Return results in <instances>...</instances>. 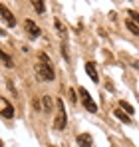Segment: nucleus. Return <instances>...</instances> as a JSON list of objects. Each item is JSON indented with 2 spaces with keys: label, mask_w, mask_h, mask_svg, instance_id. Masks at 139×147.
I'll return each mask as SVG.
<instances>
[{
  "label": "nucleus",
  "mask_w": 139,
  "mask_h": 147,
  "mask_svg": "<svg viewBox=\"0 0 139 147\" xmlns=\"http://www.w3.org/2000/svg\"><path fill=\"white\" fill-rule=\"evenodd\" d=\"M42 103H44V109H48V111H50V109H52V105H54V103H52V98H50V96L42 98Z\"/></svg>",
  "instance_id": "16"
},
{
  "label": "nucleus",
  "mask_w": 139,
  "mask_h": 147,
  "mask_svg": "<svg viewBox=\"0 0 139 147\" xmlns=\"http://www.w3.org/2000/svg\"><path fill=\"white\" fill-rule=\"evenodd\" d=\"M54 28L58 30V34H60L62 38H66V34H68V32H66V26L62 24V20H58V18H56V20H54Z\"/></svg>",
  "instance_id": "9"
},
{
  "label": "nucleus",
  "mask_w": 139,
  "mask_h": 147,
  "mask_svg": "<svg viewBox=\"0 0 139 147\" xmlns=\"http://www.w3.org/2000/svg\"><path fill=\"white\" fill-rule=\"evenodd\" d=\"M86 72H88V76H90V78H92V82H95V84H97V80H99V78H97L95 64H93V62H88V64H86Z\"/></svg>",
  "instance_id": "8"
},
{
  "label": "nucleus",
  "mask_w": 139,
  "mask_h": 147,
  "mask_svg": "<svg viewBox=\"0 0 139 147\" xmlns=\"http://www.w3.org/2000/svg\"><path fill=\"white\" fill-rule=\"evenodd\" d=\"M32 6L36 8L38 14H44V12H46V4H44L42 0H32Z\"/></svg>",
  "instance_id": "11"
},
{
  "label": "nucleus",
  "mask_w": 139,
  "mask_h": 147,
  "mask_svg": "<svg viewBox=\"0 0 139 147\" xmlns=\"http://www.w3.org/2000/svg\"><path fill=\"white\" fill-rule=\"evenodd\" d=\"M119 109H121V111H127V115L133 113V107H131L127 101H119Z\"/></svg>",
  "instance_id": "14"
},
{
  "label": "nucleus",
  "mask_w": 139,
  "mask_h": 147,
  "mask_svg": "<svg viewBox=\"0 0 139 147\" xmlns=\"http://www.w3.org/2000/svg\"><path fill=\"white\" fill-rule=\"evenodd\" d=\"M78 92H80V99H82L84 107H86L90 113H95V111H97V105H95V101L92 99V96L88 94V90H86V88H80Z\"/></svg>",
  "instance_id": "2"
},
{
  "label": "nucleus",
  "mask_w": 139,
  "mask_h": 147,
  "mask_svg": "<svg viewBox=\"0 0 139 147\" xmlns=\"http://www.w3.org/2000/svg\"><path fill=\"white\" fill-rule=\"evenodd\" d=\"M62 54H64V58H66V62H68V46H66V44H62Z\"/></svg>",
  "instance_id": "18"
},
{
  "label": "nucleus",
  "mask_w": 139,
  "mask_h": 147,
  "mask_svg": "<svg viewBox=\"0 0 139 147\" xmlns=\"http://www.w3.org/2000/svg\"><path fill=\"white\" fill-rule=\"evenodd\" d=\"M0 62H4V66H6V68H12V66H14L12 58H10L6 52H2V50H0Z\"/></svg>",
  "instance_id": "10"
},
{
  "label": "nucleus",
  "mask_w": 139,
  "mask_h": 147,
  "mask_svg": "<svg viewBox=\"0 0 139 147\" xmlns=\"http://www.w3.org/2000/svg\"><path fill=\"white\" fill-rule=\"evenodd\" d=\"M32 107H34V109H40L42 105H40V101H36V99H34V101H32Z\"/></svg>",
  "instance_id": "19"
},
{
  "label": "nucleus",
  "mask_w": 139,
  "mask_h": 147,
  "mask_svg": "<svg viewBox=\"0 0 139 147\" xmlns=\"http://www.w3.org/2000/svg\"><path fill=\"white\" fill-rule=\"evenodd\" d=\"M70 99H72V103H76V94H74V90H70Z\"/></svg>",
  "instance_id": "20"
},
{
  "label": "nucleus",
  "mask_w": 139,
  "mask_h": 147,
  "mask_svg": "<svg viewBox=\"0 0 139 147\" xmlns=\"http://www.w3.org/2000/svg\"><path fill=\"white\" fill-rule=\"evenodd\" d=\"M24 28H26V32H28V36H30V38H38V36L42 34V30L34 24L32 20H24Z\"/></svg>",
  "instance_id": "5"
},
{
  "label": "nucleus",
  "mask_w": 139,
  "mask_h": 147,
  "mask_svg": "<svg viewBox=\"0 0 139 147\" xmlns=\"http://www.w3.org/2000/svg\"><path fill=\"white\" fill-rule=\"evenodd\" d=\"M36 78L42 80V82H46V80H48V82H52V80L56 78L52 64H38V66H36Z\"/></svg>",
  "instance_id": "1"
},
{
  "label": "nucleus",
  "mask_w": 139,
  "mask_h": 147,
  "mask_svg": "<svg viewBox=\"0 0 139 147\" xmlns=\"http://www.w3.org/2000/svg\"><path fill=\"white\" fill-rule=\"evenodd\" d=\"M0 147H2V139H0Z\"/></svg>",
  "instance_id": "22"
},
{
  "label": "nucleus",
  "mask_w": 139,
  "mask_h": 147,
  "mask_svg": "<svg viewBox=\"0 0 139 147\" xmlns=\"http://www.w3.org/2000/svg\"><path fill=\"white\" fill-rule=\"evenodd\" d=\"M2 103H4V107H2V117L12 119V117H14V107H12V103H8V101H2Z\"/></svg>",
  "instance_id": "7"
},
{
  "label": "nucleus",
  "mask_w": 139,
  "mask_h": 147,
  "mask_svg": "<svg viewBox=\"0 0 139 147\" xmlns=\"http://www.w3.org/2000/svg\"><path fill=\"white\" fill-rule=\"evenodd\" d=\"M125 26H127V30H129L131 34H135V36H139V26L135 24V22H131V20L127 18V22H125Z\"/></svg>",
  "instance_id": "13"
},
{
  "label": "nucleus",
  "mask_w": 139,
  "mask_h": 147,
  "mask_svg": "<svg viewBox=\"0 0 139 147\" xmlns=\"http://www.w3.org/2000/svg\"><path fill=\"white\" fill-rule=\"evenodd\" d=\"M38 60H40V64H50V58H48L46 52H40L38 54Z\"/></svg>",
  "instance_id": "17"
},
{
  "label": "nucleus",
  "mask_w": 139,
  "mask_h": 147,
  "mask_svg": "<svg viewBox=\"0 0 139 147\" xmlns=\"http://www.w3.org/2000/svg\"><path fill=\"white\" fill-rule=\"evenodd\" d=\"M127 16H129V20H131V22L139 24V14L135 12V10H127Z\"/></svg>",
  "instance_id": "15"
},
{
  "label": "nucleus",
  "mask_w": 139,
  "mask_h": 147,
  "mask_svg": "<svg viewBox=\"0 0 139 147\" xmlns=\"http://www.w3.org/2000/svg\"><path fill=\"white\" fill-rule=\"evenodd\" d=\"M0 36H6V32H4V30H2V28H0Z\"/></svg>",
  "instance_id": "21"
},
{
  "label": "nucleus",
  "mask_w": 139,
  "mask_h": 147,
  "mask_svg": "<svg viewBox=\"0 0 139 147\" xmlns=\"http://www.w3.org/2000/svg\"><path fill=\"white\" fill-rule=\"evenodd\" d=\"M56 103H58V117H56V121H54V127H56L58 131H62V129L66 127V109H64V101H62V99H56Z\"/></svg>",
  "instance_id": "3"
},
{
  "label": "nucleus",
  "mask_w": 139,
  "mask_h": 147,
  "mask_svg": "<svg viewBox=\"0 0 139 147\" xmlns=\"http://www.w3.org/2000/svg\"><path fill=\"white\" fill-rule=\"evenodd\" d=\"M113 115H115L119 121H123V123H129V121H131V119H129V115H127L125 111H121V109H115V111H113Z\"/></svg>",
  "instance_id": "12"
},
{
  "label": "nucleus",
  "mask_w": 139,
  "mask_h": 147,
  "mask_svg": "<svg viewBox=\"0 0 139 147\" xmlns=\"http://www.w3.org/2000/svg\"><path fill=\"white\" fill-rule=\"evenodd\" d=\"M0 18L6 22L8 28H14L16 26V18H14V14L8 10V6H4V4H0Z\"/></svg>",
  "instance_id": "4"
},
{
  "label": "nucleus",
  "mask_w": 139,
  "mask_h": 147,
  "mask_svg": "<svg viewBox=\"0 0 139 147\" xmlns=\"http://www.w3.org/2000/svg\"><path fill=\"white\" fill-rule=\"evenodd\" d=\"M78 143L82 147H93V139H92L90 133H80L78 135Z\"/></svg>",
  "instance_id": "6"
}]
</instances>
